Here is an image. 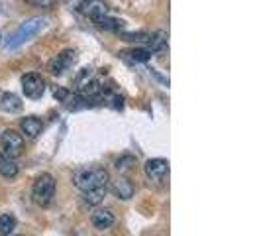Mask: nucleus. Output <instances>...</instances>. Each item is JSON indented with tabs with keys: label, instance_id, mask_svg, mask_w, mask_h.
I'll return each instance as SVG.
<instances>
[{
	"label": "nucleus",
	"instance_id": "obj_16",
	"mask_svg": "<svg viewBox=\"0 0 261 236\" xmlns=\"http://www.w3.org/2000/svg\"><path fill=\"white\" fill-rule=\"evenodd\" d=\"M132 166H136V159L132 156H122L120 159L116 161V170L118 171H126V170H130Z\"/></svg>",
	"mask_w": 261,
	"mask_h": 236
},
{
	"label": "nucleus",
	"instance_id": "obj_8",
	"mask_svg": "<svg viewBox=\"0 0 261 236\" xmlns=\"http://www.w3.org/2000/svg\"><path fill=\"white\" fill-rule=\"evenodd\" d=\"M112 191H114V195L118 197V199H122V201H128V199H132L134 197V185H132V181L128 179V177H118L116 181L112 183Z\"/></svg>",
	"mask_w": 261,
	"mask_h": 236
},
{
	"label": "nucleus",
	"instance_id": "obj_19",
	"mask_svg": "<svg viewBox=\"0 0 261 236\" xmlns=\"http://www.w3.org/2000/svg\"><path fill=\"white\" fill-rule=\"evenodd\" d=\"M67 4L71 6V8H75V10H81V6L85 4V2H89V0H65Z\"/></svg>",
	"mask_w": 261,
	"mask_h": 236
},
{
	"label": "nucleus",
	"instance_id": "obj_20",
	"mask_svg": "<svg viewBox=\"0 0 261 236\" xmlns=\"http://www.w3.org/2000/svg\"><path fill=\"white\" fill-rule=\"evenodd\" d=\"M32 2H36V4H39V6H45V4H49L51 0H32Z\"/></svg>",
	"mask_w": 261,
	"mask_h": 236
},
{
	"label": "nucleus",
	"instance_id": "obj_12",
	"mask_svg": "<svg viewBox=\"0 0 261 236\" xmlns=\"http://www.w3.org/2000/svg\"><path fill=\"white\" fill-rule=\"evenodd\" d=\"M94 79L96 77H94V71H92V69H81L77 79H75V91L81 92L91 81H94Z\"/></svg>",
	"mask_w": 261,
	"mask_h": 236
},
{
	"label": "nucleus",
	"instance_id": "obj_15",
	"mask_svg": "<svg viewBox=\"0 0 261 236\" xmlns=\"http://www.w3.org/2000/svg\"><path fill=\"white\" fill-rule=\"evenodd\" d=\"M124 55H130L134 61H147L151 57V52L147 48H140V50H132V52L124 53Z\"/></svg>",
	"mask_w": 261,
	"mask_h": 236
},
{
	"label": "nucleus",
	"instance_id": "obj_1",
	"mask_svg": "<svg viewBox=\"0 0 261 236\" xmlns=\"http://www.w3.org/2000/svg\"><path fill=\"white\" fill-rule=\"evenodd\" d=\"M73 183L89 205H100L110 187V175L105 168H81L73 173Z\"/></svg>",
	"mask_w": 261,
	"mask_h": 236
},
{
	"label": "nucleus",
	"instance_id": "obj_9",
	"mask_svg": "<svg viewBox=\"0 0 261 236\" xmlns=\"http://www.w3.org/2000/svg\"><path fill=\"white\" fill-rule=\"evenodd\" d=\"M20 128H22V132L26 134L28 138H38L39 134H41V130H43V122L38 116H26L22 118Z\"/></svg>",
	"mask_w": 261,
	"mask_h": 236
},
{
	"label": "nucleus",
	"instance_id": "obj_13",
	"mask_svg": "<svg viewBox=\"0 0 261 236\" xmlns=\"http://www.w3.org/2000/svg\"><path fill=\"white\" fill-rule=\"evenodd\" d=\"M14 228H16V219L12 215H8V213L0 215V236H10Z\"/></svg>",
	"mask_w": 261,
	"mask_h": 236
},
{
	"label": "nucleus",
	"instance_id": "obj_10",
	"mask_svg": "<svg viewBox=\"0 0 261 236\" xmlns=\"http://www.w3.org/2000/svg\"><path fill=\"white\" fill-rule=\"evenodd\" d=\"M22 101L14 95V92H4L2 97H0V110H4V112H8V114H16V112H20L22 110Z\"/></svg>",
	"mask_w": 261,
	"mask_h": 236
},
{
	"label": "nucleus",
	"instance_id": "obj_14",
	"mask_svg": "<svg viewBox=\"0 0 261 236\" xmlns=\"http://www.w3.org/2000/svg\"><path fill=\"white\" fill-rule=\"evenodd\" d=\"M94 24L98 28H102V30H120V28H122V22L116 20V18H112L110 14H105V16L96 18Z\"/></svg>",
	"mask_w": 261,
	"mask_h": 236
},
{
	"label": "nucleus",
	"instance_id": "obj_21",
	"mask_svg": "<svg viewBox=\"0 0 261 236\" xmlns=\"http://www.w3.org/2000/svg\"><path fill=\"white\" fill-rule=\"evenodd\" d=\"M10 236H12V234H10ZM18 236H20V234H18Z\"/></svg>",
	"mask_w": 261,
	"mask_h": 236
},
{
	"label": "nucleus",
	"instance_id": "obj_18",
	"mask_svg": "<svg viewBox=\"0 0 261 236\" xmlns=\"http://www.w3.org/2000/svg\"><path fill=\"white\" fill-rule=\"evenodd\" d=\"M53 95H55V99H59V101H67V97H69V92L65 89H53Z\"/></svg>",
	"mask_w": 261,
	"mask_h": 236
},
{
	"label": "nucleus",
	"instance_id": "obj_6",
	"mask_svg": "<svg viewBox=\"0 0 261 236\" xmlns=\"http://www.w3.org/2000/svg\"><path fill=\"white\" fill-rule=\"evenodd\" d=\"M77 61V52L75 50H65V52H61L57 57H53L51 61H49V73L51 75H63L69 67H73V63Z\"/></svg>",
	"mask_w": 261,
	"mask_h": 236
},
{
	"label": "nucleus",
	"instance_id": "obj_4",
	"mask_svg": "<svg viewBox=\"0 0 261 236\" xmlns=\"http://www.w3.org/2000/svg\"><path fill=\"white\" fill-rule=\"evenodd\" d=\"M22 91L28 99H41V95L45 91V81L38 73H28L22 77Z\"/></svg>",
	"mask_w": 261,
	"mask_h": 236
},
{
	"label": "nucleus",
	"instance_id": "obj_7",
	"mask_svg": "<svg viewBox=\"0 0 261 236\" xmlns=\"http://www.w3.org/2000/svg\"><path fill=\"white\" fill-rule=\"evenodd\" d=\"M91 223L96 230H106V228H110L114 224V215L108 209H96L92 213Z\"/></svg>",
	"mask_w": 261,
	"mask_h": 236
},
{
	"label": "nucleus",
	"instance_id": "obj_17",
	"mask_svg": "<svg viewBox=\"0 0 261 236\" xmlns=\"http://www.w3.org/2000/svg\"><path fill=\"white\" fill-rule=\"evenodd\" d=\"M126 41H134V43H144L149 39V34H144V32H138V34H122Z\"/></svg>",
	"mask_w": 261,
	"mask_h": 236
},
{
	"label": "nucleus",
	"instance_id": "obj_2",
	"mask_svg": "<svg viewBox=\"0 0 261 236\" xmlns=\"http://www.w3.org/2000/svg\"><path fill=\"white\" fill-rule=\"evenodd\" d=\"M55 195V179L51 173H41L36 177L32 187V199L39 207H47Z\"/></svg>",
	"mask_w": 261,
	"mask_h": 236
},
{
	"label": "nucleus",
	"instance_id": "obj_11",
	"mask_svg": "<svg viewBox=\"0 0 261 236\" xmlns=\"http://www.w3.org/2000/svg\"><path fill=\"white\" fill-rule=\"evenodd\" d=\"M0 175L6 177V179H14L18 175V163H16V159L2 154L0 156Z\"/></svg>",
	"mask_w": 261,
	"mask_h": 236
},
{
	"label": "nucleus",
	"instance_id": "obj_3",
	"mask_svg": "<svg viewBox=\"0 0 261 236\" xmlns=\"http://www.w3.org/2000/svg\"><path fill=\"white\" fill-rule=\"evenodd\" d=\"M0 148H2V154L8 157H20L24 154V136L22 134H18L16 130L12 128H8V130L2 132V136H0Z\"/></svg>",
	"mask_w": 261,
	"mask_h": 236
},
{
	"label": "nucleus",
	"instance_id": "obj_5",
	"mask_svg": "<svg viewBox=\"0 0 261 236\" xmlns=\"http://www.w3.org/2000/svg\"><path fill=\"white\" fill-rule=\"evenodd\" d=\"M145 175L151 179V181H157V183H163L165 177L169 175V161L161 159V157H155V159H147L144 166Z\"/></svg>",
	"mask_w": 261,
	"mask_h": 236
}]
</instances>
